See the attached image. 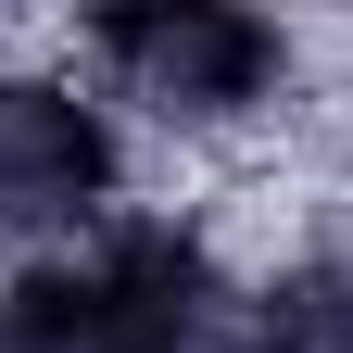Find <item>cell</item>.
I'll use <instances>...</instances> for the list:
<instances>
[{"instance_id":"7a4b0ae2","label":"cell","mask_w":353,"mask_h":353,"mask_svg":"<svg viewBox=\"0 0 353 353\" xmlns=\"http://www.w3.org/2000/svg\"><path fill=\"white\" fill-rule=\"evenodd\" d=\"M63 290H76L88 353H228V328H240L214 240L176 214H101V240L63 252Z\"/></svg>"},{"instance_id":"277c9868","label":"cell","mask_w":353,"mask_h":353,"mask_svg":"<svg viewBox=\"0 0 353 353\" xmlns=\"http://www.w3.org/2000/svg\"><path fill=\"white\" fill-rule=\"evenodd\" d=\"M228 353H353V252H303L265 290H240Z\"/></svg>"},{"instance_id":"3957f363","label":"cell","mask_w":353,"mask_h":353,"mask_svg":"<svg viewBox=\"0 0 353 353\" xmlns=\"http://www.w3.org/2000/svg\"><path fill=\"white\" fill-rule=\"evenodd\" d=\"M126 176L114 114L51 63H0V240H51V228H101Z\"/></svg>"},{"instance_id":"6da1fadb","label":"cell","mask_w":353,"mask_h":353,"mask_svg":"<svg viewBox=\"0 0 353 353\" xmlns=\"http://www.w3.org/2000/svg\"><path fill=\"white\" fill-rule=\"evenodd\" d=\"M88 51H101L114 101H139L152 126H252L290 88V26L252 13V0H114L88 13Z\"/></svg>"}]
</instances>
